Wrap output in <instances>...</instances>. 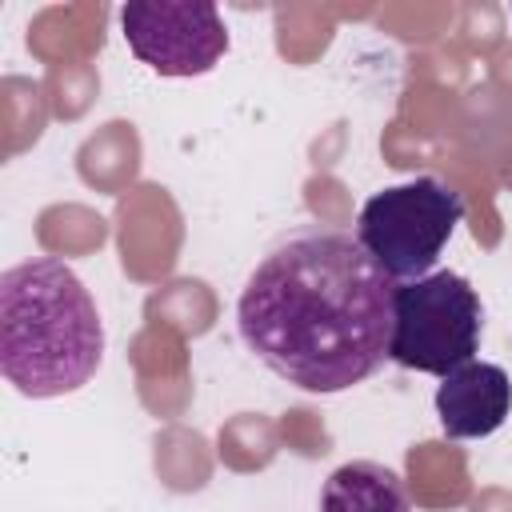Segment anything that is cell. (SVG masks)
Here are the masks:
<instances>
[{"mask_svg": "<svg viewBox=\"0 0 512 512\" xmlns=\"http://www.w3.org/2000/svg\"><path fill=\"white\" fill-rule=\"evenodd\" d=\"M396 280L344 228L280 236L236 300L240 340L300 392L332 396L368 380L392 348Z\"/></svg>", "mask_w": 512, "mask_h": 512, "instance_id": "1", "label": "cell"}, {"mask_svg": "<svg viewBox=\"0 0 512 512\" xmlns=\"http://www.w3.org/2000/svg\"><path fill=\"white\" fill-rule=\"evenodd\" d=\"M104 360V324L84 280L56 256L0 276V372L32 400L84 388Z\"/></svg>", "mask_w": 512, "mask_h": 512, "instance_id": "2", "label": "cell"}, {"mask_svg": "<svg viewBox=\"0 0 512 512\" xmlns=\"http://www.w3.org/2000/svg\"><path fill=\"white\" fill-rule=\"evenodd\" d=\"M460 220L464 196L436 176H416L364 200L356 216V240L396 284H404L432 272Z\"/></svg>", "mask_w": 512, "mask_h": 512, "instance_id": "3", "label": "cell"}, {"mask_svg": "<svg viewBox=\"0 0 512 512\" xmlns=\"http://www.w3.org/2000/svg\"><path fill=\"white\" fill-rule=\"evenodd\" d=\"M480 332L484 308L476 288L460 272H428L420 280L396 284L388 360H396L400 368L444 380L476 356Z\"/></svg>", "mask_w": 512, "mask_h": 512, "instance_id": "4", "label": "cell"}, {"mask_svg": "<svg viewBox=\"0 0 512 512\" xmlns=\"http://www.w3.org/2000/svg\"><path fill=\"white\" fill-rule=\"evenodd\" d=\"M124 40L160 76H204L228 52V28L212 0H132L120 8Z\"/></svg>", "mask_w": 512, "mask_h": 512, "instance_id": "5", "label": "cell"}, {"mask_svg": "<svg viewBox=\"0 0 512 512\" xmlns=\"http://www.w3.org/2000/svg\"><path fill=\"white\" fill-rule=\"evenodd\" d=\"M512 412V380L500 364L468 360L456 372H448L436 388V416L444 436L452 440H476L492 436Z\"/></svg>", "mask_w": 512, "mask_h": 512, "instance_id": "6", "label": "cell"}, {"mask_svg": "<svg viewBox=\"0 0 512 512\" xmlns=\"http://www.w3.org/2000/svg\"><path fill=\"white\" fill-rule=\"evenodd\" d=\"M320 512H412V500L396 468L380 460H348L324 480Z\"/></svg>", "mask_w": 512, "mask_h": 512, "instance_id": "7", "label": "cell"}]
</instances>
